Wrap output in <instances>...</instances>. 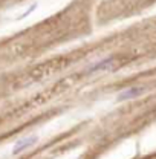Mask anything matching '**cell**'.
Listing matches in <instances>:
<instances>
[{
  "label": "cell",
  "instance_id": "obj_1",
  "mask_svg": "<svg viewBox=\"0 0 156 159\" xmlns=\"http://www.w3.org/2000/svg\"><path fill=\"white\" fill-rule=\"evenodd\" d=\"M117 66V60L113 57H107V58L98 60L95 63L89 64L86 67V74H95V72H106V70H113Z\"/></svg>",
  "mask_w": 156,
  "mask_h": 159
},
{
  "label": "cell",
  "instance_id": "obj_2",
  "mask_svg": "<svg viewBox=\"0 0 156 159\" xmlns=\"http://www.w3.org/2000/svg\"><path fill=\"white\" fill-rule=\"evenodd\" d=\"M144 87L141 86H135V87H129L122 92L118 93V101H129V99H133V98H138L144 93Z\"/></svg>",
  "mask_w": 156,
  "mask_h": 159
},
{
  "label": "cell",
  "instance_id": "obj_3",
  "mask_svg": "<svg viewBox=\"0 0 156 159\" xmlns=\"http://www.w3.org/2000/svg\"><path fill=\"white\" fill-rule=\"evenodd\" d=\"M35 142H37V138H35V136H29V138L21 139V141H19V142L16 144V147H14L12 153H14V155H17V153H20V152H23V150H26V148L32 147Z\"/></svg>",
  "mask_w": 156,
  "mask_h": 159
}]
</instances>
